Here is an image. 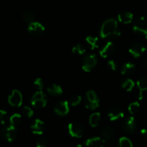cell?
Here are the masks:
<instances>
[{"mask_svg": "<svg viewBox=\"0 0 147 147\" xmlns=\"http://www.w3.org/2000/svg\"><path fill=\"white\" fill-rule=\"evenodd\" d=\"M1 134L4 139L9 142H12L15 139L17 136V128L16 127L12 125H6L3 127L1 131Z\"/></svg>", "mask_w": 147, "mask_h": 147, "instance_id": "obj_4", "label": "cell"}, {"mask_svg": "<svg viewBox=\"0 0 147 147\" xmlns=\"http://www.w3.org/2000/svg\"><path fill=\"white\" fill-rule=\"evenodd\" d=\"M118 21L121 23L123 24H129L134 20V15L131 12H124L119 14L118 16Z\"/></svg>", "mask_w": 147, "mask_h": 147, "instance_id": "obj_17", "label": "cell"}, {"mask_svg": "<svg viewBox=\"0 0 147 147\" xmlns=\"http://www.w3.org/2000/svg\"><path fill=\"white\" fill-rule=\"evenodd\" d=\"M22 114L26 118H31L33 115V110L29 107H23L22 109Z\"/></svg>", "mask_w": 147, "mask_h": 147, "instance_id": "obj_30", "label": "cell"}, {"mask_svg": "<svg viewBox=\"0 0 147 147\" xmlns=\"http://www.w3.org/2000/svg\"><path fill=\"white\" fill-rule=\"evenodd\" d=\"M22 94L19 90H14L8 97V102L13 107H20L22 103Z\"/></svg>", "mask_w": 147, "mask_h": 147, "instance_id": "obj_7", "label": "cell"}, {"mask_svg": "<svg viewBox=\"0 0 147 147\" xmlns=\"http://www.w3.org/2000/svg\"><path fill=\"white\" fill-rule=\"evenodd\" d=\"M136 66L132 63H125L121 67V73L123 75H131L135 72Z\"/></svg>", "mask_w": 147, "mask_h": 147, "instance_id": "obj_18", "label": "cell"}, {"mask_svg": "<svg viewBox=\"0 0 147 147\" xmlns=\"http://www.w3.org/2000/svg\"><path fill=\"white\" fill-rule=\"evenodd\" d=\"M107 116L111 121H118L123 118L124 113L121 109L118 107H113L108 111Z\"/></svg>", "mask_w": 147, "mask_h": 147, "instance_id": "obj_13", "label": "cell"}, {"mask_svg": "<svg viewBox=\"0 0 147 147\" xmlns=\"http://www.w3.org/2000/svg\"><path fill=\"white\" fill-rule=\"evenodd\" d=\"M8 121L7 113L3 110H0V123L5 124L7 123Z\"/></svg>", "mask_w": 147, "mask_h": 147, "instance_id": "obj_32", "label": "cell"}, {"mask_svg": "<svg viewBox=\"0 0 147 147\" xmlns=\"http://www.w3.org/2000/svg\"><path fill=\"white\" fill-rule=\"evenodd\" d=\"M82 102V97L80 95H74L71 97L69 103L72 106H77Z\"/></svg>", "mask_w": 147, "mask_h": 147, "instance_id": "obj_31", "label": "cell"}, {"mask_svg": "<svg viewBox=\"0 0 147 147\" xmlns=\"http://www.w3.org/2000/svg\"><path fill=\"white\" fill-rule=\"evenodd\" d=\"M97 63V57L94 54H88L83 59L82 69L84 71L90 72L95 67Z\"/></svg>", "mask_w": 147, "mask_h": 147, "instance_id": "obj_5", "label": "cell"}, {"mask_svg": "<svg viewBox=\"0 0 147 147\" xmlns=\"http://www.w3.org/2000/svg\"><path fill=\"white\" fill-rule=\"evenodd\" d=\"M47 91L49 94L53 96H59L63 93V90L59 84H53L49 86L47 88Z\"/></svg>", "mask_w": 147, "mask_h": 147, "instance_id": "obj_19", "label": "cell"}, {"mask_svg": "<svg viewBox=\"0 0 147 147\" xmlns=\"http://www.w3.org/2000/svg\"><path fill=\"white\" fill-rule=\"evenodd\" d=\"M28 30L30 35H33V36H39L44 32L45 28L41 23L35 21V22L29 24Z\"/></svg>", "mask_w": 147, "mask_h": 147, "instance_id": "obj_8", "label": "cell"}, {"mask_svg": "<svg viewBox=\"0 0 147 147\" xmlns=\"http://www.w3.org/2000/svg\"><path fill=\"white\" fill-rule=\"evenodd\" d=\"M54 111L59 115H66L69 112V102L65 100L59 102L54 107Z\"/></svg>", "mask_w": 147, "mask_h": 147, "instance_id": "obj_11", "label": "cell"}, {"mask_svg": "<svg viewBox=\"0 0 147 147\" xmlns=\"http://www.w3.org/2000/svg\"><path fill=\"white\" fill-rule=\"evenodd\" d=\"M135 84H134V81L130 79H127V80H124L122 83V87L126 91L130 92L134 89Z\"/></svg>", "mask_w": 147, "mask_h": 147, "instance_id": "obj_26", "label": "cell"}, {"mask_svg": "<svg viewBox=\"0 0 147 147\" xmlns=\"http://www.w3.org/2000/svg\"><path fill=\"white\" fill-rule=\"evenodd\" d=\"M9 121H10L11 125L16 127L18 125H19L21 123V122H22V116L20 114L15 113L10 117Z\"/></svg>", "mask_w": 147, "mask_h": 147, "instance_id": "obj_25", "label": "cell"}, {"mask_svg": "<svg viewBox=\"0 0 147 147\" xmlns=\"http://www.w3.org/2000/svg\"><path fill=\"white\" fill-rule=\"evenodd\" d=\"M100 118H101V115H100V113H94L90 115L89 123L92 127L97 126L100 121Z\"/></svg>", "mask_w": 147, "mask_h": 147, "instance_id": "obj_23", "label": "cell"}, {"mask_svg": "<svg viewBox=\"0 0 147 147\" xmlns=\"http://www.w3.org/2000/svg\"><path fill=\"white\" fill-rule=\"evenodd\" d=\"M140 110V104L138 102H134L131 103L128 106V111L131 115H135L138 113Z\"/></svg>", "mask_w": 147, "mask_h": 147, "instance_id": "obj_27", "label": "cell"}, {"mask_svg": "<svg viewBox=\"0 0 147 147\" xmlns=\"http://www.w3.org/2000/svg\"><path fill=\"white\" fill-rule=\"evenodd\" d=\"M143 66H144V67H147V59L144 61V62H143Z\"/></svg>", "mask_w": 147, "mask_h": 147, "instance_id": "obj_38", "label": "cell"}, {"mask_svg": "<svg viewBox=\"0 0 147 147\" xmlns=\"http://www.w3.org/2000/svg\"><path fill=\"white\" fill-rule=\"evenodd\" d=\"M86 41L92 50L99 47V39L97 37L93 36V35H89L86 38Z\"/></svg>", "mask_w": 147, "mask_h": 147, "instance_id": "obj_21", "label": "cell"}, {"mask_svg": "<svg viewBox=\"0 0 147 147\" xmlns=\"http://www.w3.org/2000/svg\"><path fill=\"white\" fill-rule=\"evenodd\" d=\"M119 147H133V144L129 138L122 137L119 140Z\"/></svg>", "mask_w": 147, "mask_h": 147, "instance_id": "obj_29", "label": "cell"}, {"mask_svg": "<svg viewBox=\"0 0 147 147\" xmlns=\"http://www.w3.org/2000/svg\"><path fill=\"white\" fill-rule=\"evenodd\" d=\"M31 104L34 107L42 108L47 104V98L42 90L35 92L31 99Z\"/></svg>", "mask_w": 147, "mask_h": 147, "instance_id": "obj_2", "label": "cell"}, {"mask_svg": "<svg viewBox=\"0 0 147 147\" xmlns=\"http://www.w3.org/2000/svg\"><path fill=\"white\" fill-rule=\"evenodd\" d=\"M115 51V46L113 42H108L104 46V47L100 51L102 57L107 58L113 54Z\"/></svg>", "mask_w": 147, "mask_h": 147, "instance_id": "obj_12", "label": "cell"}, {"mask_svg": "<svg viewBox=\"0 0 147 147\" xmlns=\"http://www.w3.org/2000/svg\"><path fill=\"white\" fill-rule=\"evenodd\" d=\"M102 136L104 137L105 140V141H107V140H111L114 136V130L110 126H105L103 128L102 130Z\"/></svg>", "mask_w": 147, "mask_h": 147, "instance_id": "obj_20", "label": "cell"}, {"mask_svg": "<svg viewBox=\"0 0 147 147\" xmlns=\"http://www.w3.org/2000/svg\"><path fill=\"white\" fill-rule=\"evenodd\" d=\"M134 31L135 33L144 35L146 38L147 35V19L144 17H139L134 22Z\"/></svg>", "mask_w": 147, "mask_h": 147, "instance_id": "obj_3", "label": "cell"}, {"mask_svg": "<svg viewBox=\"0 0 147 147\" xmlns=\"http://www.w3.org/2000/svg\"><path fill=\"white\" fill-rule=\"evenodd\" d=\"M146 49L144 44L141 43H135L129 49V53L134 57L138 58L140 57L146 51Z\"/></svg>", "mask_w": 147, "mask_h": 147, "instance_id": "obj_10", "label": "cell"}, {"mask_svg": "<svg viewBox=\"0 0 147 147\" xmlns=\"http://www.w3.org/2000/svg\"><path fill=\"white\" fill-rule=\"evenodd\" d=\"M120 34L118 22L113 18L106 20L100 28V36L104 38L110 36H118Z\"/></svg>", "mask_w": 147, "mask_h": 147, "instance_id": "obj_1", "label": "cell"}, {"mask_svg": "<svg viewBox=\"0 0 147 147\" xmlns=\"http://www.w3.org/2000/svg\"><path fill=\"white\" fill-rule=\"evenodd\" d=\"M86 147H105V141L100 137L89 138L85 142Z\"/></svg>", "mask_w": 147, "mask_h": 147, "instance_id": "obj_15", "label": "cell"}, {"mask_svg": "<svg viewBox=\"0 0 147 147\" xmlns=\"http://www.w3.org/2000/svg\"><path fill=\"white\" fill-rule=\"evenodd\" d=\"M69 132L70 135L75 138H81L84 135V130L82 125L79 122H71L69 123Z\"/></svg>", "mask_w": 147, "mask_h": 147, "instance_id": "obj_6", "label": "cell"}, {"mask_svg": "<svg viewBox=\"0 0 147 147\" xmlns=\"http://www.w3.org/2000/svg\"><path fill=\"white\" fill-rule=\"evenodd\" d=\"M48 141L43 137H40L36 142V147H47Z\"/></svg>", "mask_w": 147, "mask_h": 147, "instance_id": "obj_33", "label": "cell"}, {"mask_svg": "<svg viewBox=\"0 0 147 147\" xmlns=\"http://www.w3.org/2000/svg\"><path fill=\"white\" fill-rule=\"evenodd\" d=\"M74 147H82V146L81 145H77V146H74Z\"/></svg>", "mask_w": 147, "mask_h": 147, "instance_id": "obj_39", "label": "cell"}, {"mask_svg": "<svg viewBox=\"0 0 147 147\" xmlns=\"http://www.w3.org/2000/svg\"><path fill=\"white\" fill-rule=\"evenodd\" d=\"M107 66L112 71H116L117 67H118L116 62L114 60H109L107 61Z\"/></svg>", "mask_w": 147, "mask_h": 147, "instance_id": "obj_36", "label": "cell"}, {"mask_svg": "<svg viewBox=\"0 0 147 147\" xmlns=\"http://www.w3.org/2000/svg\"><path fill=\"white\" fill-rule=\"evenodd\" d=\"M146 40H147V35H146Z\"/></svg>", "mask_w": 147, "mask_h": 147, "instance_id": "obj_40", "label": "cell"}, {"mask_svg": "<svg viewBox=\"0 0 147 147\" xmlns=\"http://www.w3.org/2000/svg\"><path fill=\"white\" fill-rule=\"evenodd\" d=\"M22 19L28 23H31L35 21V16L32 12L30 10H25L22 12Z\"/></svg>", "mask_w": 147, "mask_h": 147, "instance_id": "obj_22", "label": "cell"}, {"mask_svg": "<svg viewBox=\"0 0 147 147\" xmlns=\"http://www.w3.org/2000/svg\"><path fill=\"white\" fill-rule=\"evenodd\" d=\"M34 85L35 86L37 89L38 90H42L43 88V82L42 79L37 78L36 80L34 81Z\"/></svg>", "mask_w": 147, "mask_h": 147, "instance_id": "obj_34", "label": "cell"}, {"mask_svg": "<svg viewBox=\"0 0 147 147\" xmlns=\"http://www.w3.org/2000/svg\"><path fill=\"white\" fill-rule=\"evenodd\" d=\"M87 101L90 102L100 103L97 94L93 90H89V91L87 92Z\"/></svg>", "mask_w": 147, "mask_h": 147, "instance_id": "obj_24", "label": "cell"}, {"mask_svg": "<svg viewBox=\"0 0 147 147\" xmlns=\"http://www.w3.org/2000/svg\"><path fill=\"white\" fill-rule=\"evenodd\" d=\"M45 129L44 123L40 119H36L31 125V130L32 133L37 135H41Z\"/></svg>", "mask_w": 147, "mask_h": 147, "instance_id": "obj_14", "label": "cell"}, {"mask_svg": "<svg viewBox=\"0 0 147 147\" xmlns=\"http://www.w3.org/2000/svg\"><path fill=\"white\" fill-rule=\"evenodd\" d=\"M72 52L75 54L82 55L86 52V49L83 45L82 44H77L74 46L72 49Z\"/></svg>", "mask_w": 147, "mask_h": 147, "instance_id": "obj_28", "label": "cell"}, {"mask_svg": "<svg viewBox=\"0 0 147 147\" xmlns=\"http://www.w3.org/2000/svg\"><path fill=\"white\" fill-rule=\"evenodd\" d=\"M141 134L145 138H147V128H143L141 130Z\"/></svg>", "mask_w": 147, "mask_h": 147, "instance_id": "obj_37", "label": "cell"}, {"mask_svg": "<svg viewBox=\"0 0 147 147\" xmlns=\"http://www.w3.org/2000/svg\"><path fill=\"white\" fill-rule=\"evenodd\" d=\"M122 128L126 133H134L136 128V123L134 117H127L122 123Z\"/></svg>", "mask_w": 147, "mask_h": 147, "instance_id": "obj_9", "label": "cell"}, {"mask_svg": "<svg viewBox=\"0 0 147 147\" xmlns=\"http://www.w3.org/2000/svg\"><path fill=\"white\" fill-rule=\"evenodd\" d=\"M99 105H100V103H92L87 101L85 102V107L87 109H89V110H95V109H97L99 107Z\"/></svg>", "mask_w": 147, "mask_h": 147, "instance_id": "obj_35", "label": "cell"}, {"mask_svg": "<svg viewBox=\"0 0 147 147\" xmlns=\"http://www.w3.org/2000/svg\"><path fill=\"white\" fill-rule=\"evenodd\" d=\"M139 92H138V99L141 100L143 97V92L147 90V76H143L137 82Z\"/></svg>", "mask_w": 147, "mask_h": 147, "instance_id": "obj_16", "label": "cell"}]
</instances>
